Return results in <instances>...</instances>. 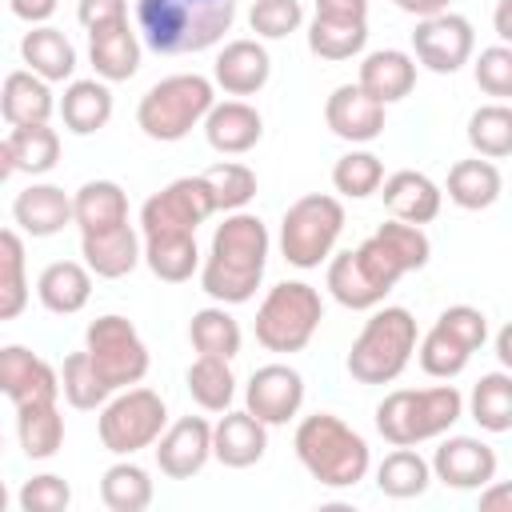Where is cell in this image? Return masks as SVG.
<instances>
[{"mask_svg":"<svg viewBox=\"0 0 512 512\" xmlns=\"http://www.w3.org/2000/svg\"><path fill=\"white\" fill-rule=\"evenodd\" d=\"M268 452V424H260L248 408L232 412L224 408V416L212 424V456L224 468H252L260 464Z\"/></svg>","mask_w":512,"mask_h":512,"instance_id":"cell-24","label":"cell"},{"mask_svg":"<svg viewBox=\"0 0 512 512\" xmlns=\"http://www.w3.org/2000/svg\"><path fill=\"white\" fill-rule=\"evenodd\" d=\"M368 44V20H336V16H312L308 24V52L320 60H352Z\"/></svg>","mask_w":512,"mask_h":512,"instance_id":"cell-37","label":"cell"},{"mask_svg":"<svg viewBox=\"0 0 512 512\" xmlns=\"http://www.w3.org/2000/svg\"><path fill=\"white\" fill-rule=\"evenodd\" d=\"M380 180H384V160L376 152L352 148L332 164V188L348 200H364V196L380 192Z\"/></svg>","mask_w":512,"mask_h":512,"instance_id":"cell-46","label":"cell"},{"mask_svg":"<svg viewBox=\"0 0 512 512\" xmlns=\"http://www.w3.org/2000/svg\"><path fill=\"white\" fill-rule=\"evenodd\" d=\"M508 8H512V0H500V4H496V36H500V44H508V40H512V28H508Z\"/></svg>","mask_w":512,"mask_h":512,"instance_id":"cell-55","label":"cell"},{"mask_svg":"<svg viewBox=\"0 0 512 512\" xmlns=\"http://www.w3.org/2000/svg\"><path fill=\"white\" fill-rule=\"evenodd\" d=\"M344 232V204L328 192H308L280 220V252L292 268H320Z\"/></svg>","mask_w":512,"mask_h":512,"instance_id":"cell-9","label":"cell"},{"mask_svg":"<svg viewBox=\"0 0 512 512\" xmlns=\"http://www.w3.org/2000/svg\"><path fill=\"white\" fill-rule=\"evenodd\" d=\"M164 428H168V408H164L160 392L140 388V384L112 392L100 404V420H96L100 444L112 456H132L140 448H152Z\"/></svg>","mask_w":512,"mask_h":512,"instance_id":"cell-10","label":"cell"},{"mask_svg":"<svg viewBox=\"0 0 512 512\" xmlns=\"http://www.w3.org/2000/svg\"><path fill=\"white\" fill-rule=\"evenodd\" d=\"M12 220L20 228V236L32 240H48L56 232H64L72 224V196L60 184H28L16 200H12Z\"/></svg>","mask_w":512,"mask_h":512,"instance_id":"cell-23","label":"cell"},{"mask_svg":"<svg viewBox=\"0 0 512 512\" xmlns=\"http://www.w3.org/2000/svg\"><path fill=\"white\" fill-rule=\"evenodd\" d=\"M476 84H480V92H488V96H496V100H508V96H512V48H508V44L480 48Z\"/></svg>","mask_w":512,"mask_h":512,"instance_id":"cell-50","label":"cell"},{"mask_svg":"<svg viewBox=\"0 0 512 512\" xmlns=\"http://www.w3.org/2000/svg\"><path fill=\"white\" fill-rule=\"evenodd\" d=\"M16 440L28 460H52L64 444V416H60L56 400L20 404L16 408Z\"/></svg>","mask_w":512,"mask_h":512,"instance_id":"cell-34","label":"cell"},{"mask_svg":"<svg viewBox=\"0 0 512 512\" xmlns=\"http://www.w3.org/2000/svg\"><path fill=\"white\" fill-rule=\"evenodd\" d=\"M56 112V96H52V84L40 80L36 72L28 68H16L4 76L0 84V116L16 128V124H48Z\"/></svg>","mask_w":512,"mask_h":512,"instance_id":"cell-29","label":"cell"},{"mask_svg":"<svg viewBox=\"0 0 512 512\" xmlns=\"http://www.w3.org/2000/svg\"><path fill=\"white\" fill-rule=\"evenodd\" d=\"M324 320V300L304 280H280L268 288V296L256 308V340L268 352L292 356L304 352Z\"/></svg>","mask_w":512,"mask_h":512,"instance_id":"cell-8","label":"cell"},{"mask_svg":"<svg viewBox=\"0 0 512 512\" xmlns=\"http://www.w3.org/2000/svg\"><path fill=\"white\" fill-rule=\"evenodd\" d=\"M152 476L148 468H140L136 460H116L112 468H104L100 476V500L108 512H144L152 504Z\"/></svg>","mask_w":512,"mask_h":512,"instance_id":"cell-36","label":"cell"},{"mask_svg":"<svg viewBox=\"0 0 512 512\" xmlns=\"http://www.w3.org/2000/svg\"><path fill=\"white\" fill-rule=\"evenodd\" d=\"M416 316L400 304H376L372 316L364 320L360 336L352 340L348 348V376L356 384H392L408 364H412V352H416Z\"/></svg>","mask_w":512,"mask_h":512,"instance_id":"cell-5","label":"cell"},{"mask_svg":"<svg viewBox=\"0 0 512 512\" xmlns=\"http://www.w3.org/2000/svg\"><path fill=\"white\" fill-rule=\"evenodd\" d=\"M84 352L112 392L132 388L148 376V344L140 340L128 316H116V312L96 316L84 332Z\"/></svg>","mask_w":512,"mask_h":512,"instance_id":"cell-12","label":"cell"},{"mask_svg":"<svg viewBox=\"0 0 512 512\" xmlns=\"http://www.w3.org/2000/svg\"><path fill=\"white\" fill-rule=\"evenodd\" d=\"M468 412L472 420L500 436L512 428V376L500 368V372H484L476 384H472V396H468Z\"/></svg>","mask_w":512,"mask_h":512,"instance_id":"cell-42","label":"cell"},{"mask_svg":"<svg viewBox=\"0 0 512 512\" xmlns=\"http://www.w3.org/2000/svg\"><path fill=\"white\" fill-rule=\"evenodd\" d=\"M16 504H20L24 512H64V508L72 504V488H68L64 476H56V472H40V476L24 480Z\"/></svg>","mask_w":512,"mask_h":512,"instance_id":"cell-49","label":"cell"},{"mask_svg":"<svg viewBox=\"0 0 512 512\" xmlns=\"http://www.w3.org/2000/svg\"><path fill=\"white\" fill-rule=\"evenodd\" d=\"M292 448H296V460L304 464V472L324 488H356L372 468L368 440L332 412L304 416L296 424Z\"/></svg>","mask_w":512,"mask_h":512,"instance_id":"cell-4","label":"cell"},{"mask_svg":"<svg viewBox=\"0 0 512 512\" xmlns=\"http://www.w3.org/2000/svg\"><path fill=\"white\" fill-rule=\"evenodd\" d=\"M60 396L72 404V408H80V412H96L108 396H112V388L100 380V372L92 368V360H88V352L80 348V352H72V356H64V364H60Z\"/></svg>","mask_w":512,"mask_h":512,"instance_id":"cell-45","label":"cell"},{"mask_svg":"<svg viewBox=\"0 0 512 512\" xmlns=\"http://www.w3.org/2000/svg\"><path fill=\"white\" fill-rule=\"evenodd\" d=\"M324 124L348 144H368L384 132V104L372 100L360 84H340L324 100Z\"/></svg>","mask_w":512,"mask_h":512,"instance_id":"cell-19","label":"cell"},{"mask_svg":"<svg viewBox=\"0 0 512 512\" xmlns=\"http://www.w3.org/2000/svg\"><path fill=\"white\" fill-rule=\"evenodd\" d=\"M20 60H24L28 72H36L48 84L72 80V72H76V48H72V40L60 28H52V24H32L20 36Z\"/></svg>","mask_w":512,"mask_h":512,"instance_id":"cell-28","label":"cell"},{"mask_svg":"<svg viewBox=\"0 0 512 512\" xmlns=\"http://www.w3.org/2000/svg\"><path fill=\"white\" fill-rule=\"evenodd\" d=\"M140 260L164 284H184L200 268L196 236H140Z\"/></svg>","mask_w":512,"mask_h":512,"instance_id":"cell-35","label":"cell"},{"mask_svg":"<svg viewBox=\"0 0 512 512\" xmlns=\"http://www.w3.org/2000/svg\"><path fill=\"white\" fill-rule=\"evenodd\" d=\"M380 196H384V208L392 220H404V224H432L440 216V204H444V192L432 176L416 172V168H400L392 176L380 180Z\"/></svg>","mask_w":512,"mask_h":512,"instance_id":"cell-22","label":"cell"},{"mask_svg":"<svg viewBox=\"0 0 512 512\" xmlns=\"http://www.w3.org/2000/svg\"><path fill=\"white\" fill-rule=\"evenodd\" d=\"M0 452H4V436H0Z\"/></svg>","mask_w":512,"mask_h":512,"instance_id":"cell-59","label":"cell"},{"mask_svg":"<svg viewBox=\"0 0 512 512\" xmlns=\"http://www.w3.org/2000/svg\"><path fill=\"white\" fill-rule=\"evenodd\" d=\"M128 220V192L116 180H88L72 192V224L84 232H104Z\"/></svg>","mask_w":512,"mask_h":512,"instance_id":"cell-33","label":"cell"},{"mask_svg":"<svg viewBox=\"0 0 512 512\" xmlns=\"http://www.w3.org/2000/svg\"><path fill=\"white\" fill-rule=\"evenodd\" d=\"M356 84H360L372 100H380V104L388 108V104L404 100V96L416 88V60H412L408 52H400V48H376V52H368V56L360 60Z\"/></svg>","mask_w":512,"mask_h":512,"instance_id":"cell-27","label":"cell"},{"mask_svg":"<svg viewBox=\"0 0 512 512\" xmlns=\"http://www.w3.org/2000/svg\"><path fill=\"white\" fill-rule=\"evenodd\" d=\"M188 396L204 408V412H224L236 400V376H232V360L220 356H196L184 372Z\"/></svg>","mask_w":512,"mask_h":512,"instance_id":"cell-38","label":"cell"},{"mask_svg":"<svg viewBox=\"0 0 512 512\" xmlns=\"http://www.w3.org/2000/svg\"><path fill=\"white\" fill-rule=\"evenodd\" d=\"M88 60L104 84L132 80L140 72V32H132L128 20L88 28Z\"/></svg>","mask_w":512,"mask_h":512,"instance_id":"cell-25","label":"cell"},{"mask_svg":"<svg viewBox=\"0 0 512 512\" xmlns=\"http://www.w3.org/2000/svg\"><path fill=\"white\" fill-rule=\"evenodd\" d=\"M76 20L88 28L112 24V20H128V0H80L76 4Z\"/></svg>","mask_w":512,"mask_h":512,"instance_id":"cell-51","label":"cell"},{"mask_svg":"<svg viewBox=\"0 0 512 512\" xmlns=\"http://www.w3.org/2000/svg\"><path fill=\"white\" fill-rule=\"evenodd\" d=\"M216 104V88L208 76L200 72H176L156 80L140 104H136V124L148 140L160 144H176L184 140L192 128H200V120L208 116V108Z\"/></svg>","mask_w":512,"mask_h":512,"instance_id":"cell-7","label":"cell"},{"mask_svg":"<svg viewBox=\"0 0 512 512\" xmlns=\"http://www.w3.org/2000/svg\"><path fill=\"white\" fill-rule=\"evenodd\" d=\"M36 296L52 316H76L92 296V272L84 260H52L36 280Z\"/></svg>","mask_w":512,"mask_h":512,"instance_id":"cell-32","label":"cell"},{"mask_svg":"<svg viewBox=\"0 0 512 512\" xmlns=\"http://www.w3.org/2000/svg\"><path fill=\"white\" fill-rule=\"evenodd\" d=\"M0 392L20 408V404H40V400H60V376L48 360H40L24 344H4L0 348Z\"/></svg>","mask_w":512,"mask_h":512,"instance_id":"cell-18","label":"cell"},{"mask_svg":"<svg viewBox=\"0 0 512 512\" xmlns=\"http://www.w3.org/2000/svg\"><path fill=\"white\" fill-rule=\"evenodd\" d=\"M432 484V468L416 448H392L380 464H376V488L392 500H412L424 496Z\"/></svg>","mask_w":512,"mask_h":512,"instance_id":"cell-39","label":"cell"},{"mask_svg":"<svg viewBox=\"0 0 512 512\" xmlns=\"http://www.w3.org/2000/svg\"><path fill=\"white\" fill-rule=\"evenodd\" d=\"M472 48H476V32H472L468 16H460V12L448 8V12H436V16L416 20L412 60L424 64L428 72H436V76L460 72L472 60Z\"/></svg>","mask_w":512,"mask_h":512,"instance_id":"cell-14","label":"cell"},{"mask_svg":"<svg viewBox=\"0 0 512 512\" xmlns=\"http://www.w3.org/2000/svg\"><path fill=\"white\" fill-rule=\"evenodd\" d=\"M300 404H304V376L292 364H264L244 384V408L268 428L296 420Z\"/></svg>","mask_w":512,"mask_h":512,"instance_id":"cell-16","label":"cell"},{"mask_svg":"<svg viewBox=\"0 0 512 512\" xmlns=\"http://www.w3.org/2000/svg\"><path fill=\"white\" fill-rule=\"evenodd\" d=\"M496 356H500V364H504V368L512 364V340H508V332H500V336H496Z\"/></svg>","mask_w":512,"mask_h":512,"instance_id":"cell-57","label":"cell"},{"mask_svg":"<svg viewBox=\"0 0 512 512\" xmlns=\"http://www.w3.org/2000/svg\"><path fill=\"white\" fill-rule=\"evenodd\" d=\"M432 256V240L420 224L384 220L364 244L332 252L328 260V292L336 304L352 312H372L396 288L400 276L420 272Z\"/></svg>","mask_w":512,"mask_h":512,"instance_id":"cell-1","label":"cell"},{"mask_svg":"<svg viewBox=\"0 0 512 512\" xmlns=\"http://www.w3.org/2000/svg\"><path fill=\"white\" fill-rule=\"evenodd\" d=\"M268 248H272V236H268V224L260 216H252L244 208L228 212L212 232L204 264L196 268L200 288L216 304H248L264 280Z\"/></svg>","mask_w":512,"mask_h":512,"instance_id":"cell-2","label":"cell"},{"mask_svg":"<svg viewBox=\"0 0 512 512\" xmlns=\"http://www.w3.org/2000/svg\"><path fill=\"white\" fill-rule=\"evenodd\" d=\"M304 24V8L300 0H256L248 8V28L260 40H284Z\"/></svg>","mask_w":512,"mask_h":512,"instance_id":"cell-48","label":"cell"},{"mask_svg":"<svg viewBox=\"0 0 512 512\" xmlns=\"http://www.w3.org/2000/svg\"><path fill=\"white\" fill-rule=\"evenodd\" d=\"M156 468L168 480H192L212 460V424L204 416H180L156 436Z\"/></svg>","mask_w":512,"mask_h":512,"instance_id":"cell-17","label":"cell"},{"mask_svg":"<svg viewBox=\"0 0 512 512\" xmlns=\"http://www.w3.org/2000/svg\"><path fill=\"white\" fill-rule=\"evenodd\" d=\"M400 12H408V16H416V20H424V16H436V12H448V4L452 0H392Z\"/></svg>","mask_w":512,"mask_h":512,"instance_id":"cell-54","label":"cell"},{"mask_svg":"<svg viewBox=\"0 0 512 512\" xmlns=\"http://www.w3.org/2000/svg\"><path fill=\"white\" fill-rule=\"evenodd\" d=\"M272 76V56L260 40H228L216 52L212 64V84L224 88L228 96H256Z\"/></svg>","mask_w":512,"mask_h":512,"instance_id":"cell-20","label":"cell"},{"mask_svg":"<svg viewBox=\"0 0 512 512\" xmlns=\"http://www.w3.org/2000/svg\"><path fill=\"white\" fill-rule=\"evenodd\" d=\"M204 128V140L212 152L220 156H244L260 144L264 136V116L248 104V100H224V104H212L208 116L200 120Z\"/></svg>","mask_w":512,"mask_h":512,"instance_id":"cell-21","label":"cell"},{"mask_svg":"<svg viewBox=\"0 0 512 512\" xmlns=\"http://www.w3.org/2000/svg\"><path fill=\"white\" fill-rule=\"evenodd\" d=\"M312 16H336V20H368V0H316Z\"/></svg>","mask_w":512,"mask_h":512,"instance_id":"cell-53","label":"cell"},{"mask_svg":"<svg viewBox=\"0 0 512 512\" xmlns=\"http://www.w3.org/2000/svg\"><path fill=\"white\" fill-rule=\"evenodd\" d=\"M464 416V396L456 384L436 388H396L376 404V432L392 448H416L444 436Z\"/></svg>","mask_w":512,"mask_h":512,"instance_id":"cell-6","label":"cell"},{"mask_svg":"<svg viewBox=\"0 0 512 512\" xmlns=\"http://www.w3.org/2000/svg\"><path fill=\"white\" fill-rule=\"evenodd\" d=\"M428 468H432V480H440L456 492H476L496 480L500 460H496V448L484 444L480 436H444L440 448L432 452Z\"/></svg>","mask_w":512,"mask_h":512,"instance_id":"cell-15","label":"cell"},{"mask_svg":"<svg viewBox=\"0 0 512 512\" xmlns=\"http://www.w3.org/2000/svg\"><path fill=\"white\" fill-rule=\"evenodd\" d=\"M4 140L12 148L16 172L44 176V172H52L60 164V132L52 124H16Z\"/></svg>","mask_w":512,"mask_h":512,"instance_id":"cell-40","label":"cell"},{"mask_svg":"<svg viewBox=\"0 0 512 512\" xmlns=\"http://www.w3.org/2000/svg\"><path fill=\"white\" fill-rule=\"evenodd\" d=\"M488 340V316L472 304H452L436 316V324L424 332L416 360L428 376L436 380H452L468 368L472 352H480Z\"/></svg>","mask_w":512,"mask_h":512,"instance_id":"cell-11","label":"cell"},{"mask_svg":"<svg viewBox=\"0 0 512 512\" xmlns=\"http://www.w3.org/2000/svg\"><path fill=\"white\" fill-rule=\"evenodd\" d=\"M468 144L484 160H504L512 152V108L504 100L480 104L468 116Z\"/></svg>","mask_w":512,"mask_h":512,"instance_id":"cell-44","label":"cell"},{"mask_svg":"<svg viewBox=\"0 0 512 512\" xmlns=\"http://www.w3.org/2000/svg\"><path fill=\"white\" fill-rule=\"evenodd\" d=\"M12 504V496H8V488H4V480H0V512Z\"/></svg>","mask_w":512,"mask_h":512,"instance_id":"cell-58","label":"cell"},{"mask_svg":"<svg viewBox=\"0 0 512 512\" xmlns=\"http://www.w3.org/2000/svg\"><path fill=\"white\" fill-rule=\"evenodd\" d=\"M448 192V200L464 212H480V208H492L504 192V176L496 168V160H484V156H468V160H456L448 168V184L440 188Z\"/></svg>","mask_w":512,"mask_h":512,"instance_id":"cell-31","label":"cell"},{"mask_svg":"<svg viewBox=\"0 0 512 512\" xmlns=\"http://www.w3.org/2000/svg\"><path fill=\"white\" fill-rule=\"evenodd\" d=\"M236 0H136L140 40L160 56L208 52L232 32Z\"/></svg>","mask_w":512,"mask_h":512,"instance_id":"cell-3","label":"cell"},{"mask_svg":"<svg viewBox=\"0 0 512 512\" xmlns=\"http://www.w3.org/2000/svg\"><path fill=\"white\" fill-rule=\"evenodd\" d=\"M80 256L84 268L100 280H120L140 264V232L132 228V220L104 228V232H84L80 236Z\"/></svg>","mask_w":512,"mask_h":512,"instance_id":"cell-26","label":"cell"},{"mask_svg":"<svg viewBox=\"0 0 512 512\" xmlns=\"http://www.w3.org/2000/svg\"><path fill=\"white\" fill-rule=\"evenodd\" d=\"M16 172V160H12V148H8V140H0V184L8 180Z\"/></svg>","mask_w":512,"mask_h":512,"instance_id":"cell-56","label":"cell"},{"mask_svg":"<svg viewBox=\"0 0 512 512\" xmlns=\"http://www.w3.org/2000/svg\"><path fill=\"white\" fill-rule=\"evenodd\" d=\"M56 4H60V0H8L12 16L24 20L28 28H32V24H48V20L56 16Z\"/></svg>","mask_w":512,"mask_h":512,"instance_id":"cell-52","label":"cell"},{"mask_svg":"<svg viewBox=\"0 0 512 512\" xmlns=\"http://www.w3.org/2000/svg\"><path fill=\"white\" fill-rule=\"evenodd\" d=\"M200 176L212 188L216 212H240L256 196V172L248 164H240V160H220V164L204 168Z\"/></svg>","mask_w":512,"mask_h":512,"instance_id":"cell-47","label":"cell"},{"mask_svg":"<svg viewBox=\"0 0 512 512\" xmlns=\"http://www.w3.org/2000/svg\"><path fill=\"white\" fill-rule=\"evenodd\" d=\"M216 212L204 176H180L152 192L140 208V236H196V228Z\"/></svg>","mask_w":512,"mask_h":512,"instance_id":"cell-13","label":"cell"},{"mask_svg":"<svg viewBox=\"0 0 512 512\" xmlns=\"http://www.w3.org/2000/svg\"><path fill=\"white\" fill-rule=\"evenodd\" d=\"M24 308H28L24 236L16 228H0V320H16Z\"/></svg>","mask_w":512,"mask_h":512,"instance_id":"cell-43","label":"cell"},{"mask_svg":"<svg viewBox=\"0 0 512 512\" xmlns=\"http://www.w3.org/2000/svg\"><path fill=\"white\" fill-rule=\"evenodd\" d=\"M188 340L196 348V356H220V360H232L240 352V324L236 316L228 312V304H212V308H200L188 324Z\"/></svg>","mask_w":512,"mask_h":512,"instance_id":"cell-41","label":"cell"},{"mask_svg":"<svg viewBox=\"0 0 512 512\" xmlns=\"http://www.w3.org/2000/svg\"><path fill=\"white\" fill-rule=\"evenodd\" d=\"M56 112H60V120L72 136H92V132L108 128V120H112V92L100 76L68 80L64 96L56 100Z\"/></svg>","mask_w":512,"mask_h":512,"instance_id":"cell-30","label":"cell"}]
</instances>
